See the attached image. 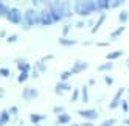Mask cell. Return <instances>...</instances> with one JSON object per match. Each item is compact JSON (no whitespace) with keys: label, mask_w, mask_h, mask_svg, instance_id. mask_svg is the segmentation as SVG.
Returning a JSON list of instances; mask_svg holds the SVG:
<instances>
[{"label":"cell","mask_w":129,"mask_h":126,"mask_svg":"<svg viewBox=\"0 0 129 126\" xmlns=\"http://www.w3.org/2000/svg\"><path fill=\"white\" fill-rule=\"evenodd\" d=\"M75 11H76V14L86 17V16H90L93 11H96V5H95V2H92V0H86V2H76Z\"/></svg>","instance_id":"cell-1"},{"label":"cell","mask_w":129,"mask_h":126,"mask_svg":"<svg viewBox=\"0 0 129 126\" xmlns=\"http://www.w3.org/2000/svg\"><path fill=\"white\" fill-rule=\"evenodd\" d=\"M22 20H23V23L26 25L25 28H30V26L39 23V13L36 11V10H33V8H30V10H26V11L22 14Z\"/></svg>","instance_id":"cell-2"},{"label":"cell","mask_w":129,"mask_h":126,"mask_svg":"<svg viewBox=\"0 0 129 126\" xmlns=\"http://www.w3.org/2000/svg\"><path fill=\"white\" fill-rule=\"evenodd\" d=\"M5 17L8 19V22H11V23L17 25V23L22 22V11L19 10V8H10Z\"/></svg>","instance_id":"cell-3"},{"label":"cell","mask_w":129,"mask_h":126,"mask_svg":"<svg viewBox=\"0 0 129 126\" xmlns=\"http://www.w3.org/2000/svg\"><path fill=\"white\" fill-rule=\"evenodd\" d=\"M78 115L82 117V118H86L87 121H93V120H96L98 117H100V114L95 109H79Z\"/></svg>","instance_id":"cell-4"},{"label":"cell","mask_w":129,"mask_h":126,"mask_svg":"<svg viewBox=\"0 0 129 126\" xmlns=\"http://www.w3.org/2000/svg\"><path fill=\"white\" fill-rule=\"evenodd\" d=\"M39 23H42V25H45V26H48V25L54 23L48 8H45V10H42V11L39 13Z\"/></svg>","instance_id":"cell-5"},{"label":"cell","mask_w":129,"mask_h":126,"mask_svg":"<svg viewBox=\"0 0 129 126\" xmlns=\"http://www.w3.org/2000/svg\"><path fill=\"white\" fill-rule=\"evenodd\" d=\"M38 97H39V92H38V89H34V87H25L22 90V98L25 101H31Z\"/></svg>","instance_id":"cell-6"},{"label":"cell","mask_w":129,"mask_h":126,"mask_svg":"<svg viewBox=\"0 0 129 126\" xmlns=\"http://www.w3.org/2000/svg\"><path fill=\"white\" fill-rule=\"evenodd\" d=\"M124 90H126L124 87H120L118 90H117V93L114 95V98H112V101H110V104H109V107H110V109H115V107H118V104L121 103V97H123Z\"/></svg>","instance_id":"cell-7"},{"label":"cell","mask_w":129,"mask_h":126,"mask_svg":"<svg viewBox=\"0 0 129 126\" xmlns=\"http://www.w3.org/2000/svg\"><path fill=\"white\" fill-rule=\"evenodd\" d=\"M89 69V62H86V61H76L75 64H73V67H72V75L73 73H81V72H84V70H87Z\"/></svg>","instance_id":"cell-8"},{"label":"cell","mask_w":129,"mask_h":126,"mask_svg":"<svg viewBox=\"0 0 129 126\" xmlns=\"http://www.w3.org/2000/svg\"><path fill=\"white\" fill-rule=\"evenodd\" d=\"M61 10H62V17H70V16H73L70 2H61Z\"/></svg>","instance_id":"cell-9"},{"label":"cell","mask_w":129,"mask_h":126,"mask_svg":"<svg viewBox=\"0 0 129 126\" xmlns=\"http://www.w3.org/2000/svg\"><path fill=\"white\" fill-rule=\"evenodd\" d=\"M17 69H19L20 72H26V73H30L31 64H30L28 61H25V59H19V61H17Z\"/></svg>","instance_id":"cell-10"},{"label":"cell","mask_w":129,"mask_h":126,"mask_svg":"<svg viewBox=\"0 0 129 126\" xmlns=\"http://www.w3.org/2000/svg\"><path fill=\"white\" fill-rule=\"evenodd\" d=\"M70 89H72V86H70L69 83H62V81H59V83L56 84V93H58V95H61L62 92L70 90Z\"/></svg>","instance_id":"cell-11"},{"label":"cell","mask_w":129,"mask_h":126,"mask_svg":"<svg viewBox=\"0 0 129 126\" xmlns=\"http://www.w3.org/2000/svg\"><path fill=\"white\" fill-rule=\"evenodd\" d=\"M10 118H11V115L8 112V109H3L0 112V126H5L8 121H10Z\"/></svg>","instance_id":"cell-12"},{"label":"cell","mask_w":129,"mask_h":126,"mask_svg":"<svg viewBox=\"0 0 129 126\" xmlns=\"http://www.w3.org/2000/svg\"><path fill=\"white\" fill-rule=\"evenodd\" d=\"M95 5H96V10H109L110 8V0H96Z\"/></svg>","instance_id":"cell-13"},{"label":"cell","mask_w":129,"mask_h":126,"mask_svg":"<svg viewBox=\"0 0 129 126\" xmlns=\"http://www.w3.org/2000/svg\"><path fill=\"white\" fill-rule=\"evenodd\" d=\"M123 55H124V51H123V50H117V51H112V53H107L106 59H107V61H114V59L121 58Z\"/></svg>","instance_id":"cell-14"},{"label":"cell","mask_w":129,"mask_h":126,"mask_svg":"<svg viewBox=\"0 0 129 126\" xmlns=\"http://www.w3.org/2000/svg\"><path fill=\"white\" fill-rule=\"evenodd\" d=\"M58 42L61 44V45H66V47H72V45H76L78 44L76 39H67V38H61Z\"/></svg>","instance_id":"cell-15"},{"label":"cell","mask_w":129,"mask_h":126,"mask_svg":"<svg viewBox=\"0 0 129 126\" xmlns=\"http://www.w3.org/2000/svg\"><path fill=\"white\" fill-rule=\"evenodd\" d=\"M106 20V14H101L100 16V19L96 20V23H95V26H93V28H92V34H95L100 28H101V25H103V22Z\"/></svg>","instance_id":"cell-16"},{"label":"cell","mask_w":129,"mask_h":126,"mask_svg":"<svg viewBox=\"0 0 129 126\" xmlns=\"http://www.w3.org/2000/svg\"><path fill=\"white\" fill-rule=\"evenodd\" d=\"M30 120H31V123L38 124L39 121L45 120V115H42V114H30Z\"/></svg>","instance_id":"cell-17"},{"label":"cell","mask_w":129,"mask_h":126,"mask_svg":"<svg viewBox=\"0 0 129 126\" xmlns=\"http://www.w3.org/2000/svg\"><path fill=\"white\" fill-rule=\"evenodd\" d=\"M70 120H72V117H70L69 114H66V112L58 115V123H59V124H66V123H69Z\"/></svg>","instance_id":"cell-18"},{"label":"cell","mask_w":129,"mask_h":126,"mask_svg":"<svg viewBox=\"0 0 129 126\" xmlns=\"http://www.w3.org/2000/svg\"><path fill=\"white\" fill-rule=\"evenodd\" d=\"M124 30H126V26H124V25H121V26H118L117 30H114L112 33H110V39L114 41L115 38H118L120 34H123V33H124Z\"/></svg>","instance_id":"cell-19"},{"label":"cell","mask_w":129,"mask_h":126,"mask_svg":"<svg viewBox=\"0 0 129 126\" xmlns=\"http://www.w3.org/2000/svg\"><path fill=\"white\" fill-rule=\"evenodd\" d=\"M112 69H114V64L110 61H107V62H104V64L98 66V72H107V70H112Z\"/></svg>","instance_id":"cell-20"},{"label":"cell","mask_w":129,"mask_h":126,"mask_svg":"<svg viewBox=\"0 0 129 126\" xmlns=\"http://www.w3.org/2000/svg\"><path fill=\"white\" fill-rule=\"evenodd\" d=\"M34 70L38 72V73H41V72H45V70H47V67H45V64H44L42 61H38V62L34 64Z\"/></svg>","instance_id":"cell-21"},{"label":"cell","mask_w":129,"mask_h":126,"mask_svg":"<svg viewBox=\"0 0 129 126\" xmlns=\"http://www.w3.org/2000/svg\"><path fill=\"white\" fill-rule=\"evenodd\" d=\"M81 93H82V103H87V101H89V90H87V86H82V87H81Z\"/></svg>","instance_id":"cell-22"},{"label":"cell","mask_w":129,"mask_h":126,"mask_svg":"<svg viewBox=\"0 0 129 126\" xmlns=\"http://www.w3.org/2000/svg\"><path fill=\"white\" fill-rule=\"evenodd\" d=\"M127 19H129V11H121V13H120L118 20L121 22V23H126V22H127Z\"/></svg>","instance_id":"cell-23"},{"label":"cell","mask_w":129,"mask_h":126,"mask_svg":"<svg viewBox=\"0 0 129 126\" xmlns=\"http://www.w3.org/2000/svg\"><path fill=\"white\" fill-rule=\"evenodd\" d=\"M30 78V73H26V72H20V75H19V78H17V83H25L26 79Z\"/></svg>","instance_id":"cell-24"},{"label":"cell","mask_w":129,"mask_h":126,"mask_svg":"<svg viewBox=\"0 0 129 126\" xmlns=\"http://www.w3.org/2000/svg\"><path fill=\"white\" fill-rule=\"evenodd\" d=\"M124 3H126V0H112V2H110V8H118Z\"/></svg>","instance_id":"cell-25"},{"label":"cell","mask_w":129,"mask_h":126,"mask_svg":"<svg viewBox=\"0 0 129 126\" xmlns=\"http://www.w3.org/2000/svg\"><path fill=\"white\" fill-rule=\"evenodd\" d=\"M72 76V72L70 70H67V72H62V73H61V81H62V83H67V79Z\"/></svg>","instance_id":"cell-26"},{"label":"cell","mask_w":129,"mask_h":126,"mask_svg":"<svg viewBox=\"0 0 129 126\" xmlns=\"http://www.w3.org/2000/svg\"><path fill=\"white\" fill-rule=\"evenodd\" d=\"M115 123H117V120H115V118H107V120H104L103 123H101L100 126H114Z\"/></svg>","instance_id":"cell-27"},{"label":"cell","mask_w":129,"mask_h":126,"mask_svg":"<svg viewBox=\"0 0 129 126\" xmlns=\"http://www.w3.org/2000/svg\"><path fill=\"white\" fill-rule=\"evenodd\" d=\"M8 10H10V8H8V6L3 3V2H0V16H6Z\"/></svg>","instance_id":"cell-28"},{"label":"cell","mask_w":129,"mask_h":126,"mask_svg":"<svg viewBox=\"0 0 129 126\" xmlns=\"http://www.w3.org/2000/svg\"><path fill=\"white\" fill-rule=\"evenodd\" d=\"M78 97H79V89H75V90H73V93H72V103L78 101Z\"/></svg>","instance_id":"cell-29"},{"label":"cell","mask_w":129,"mask_h":126,"mask_svg":"<svg viewBox=\"0 0 129 126\" xmlns=\"http://www.w3.org/2000/svg\"><path fill=\"white\" fill-rule=\"evenodd\" d=\"M0 76H3V78H8L10 76V69H0Z\"/></svg>","instance_id":"cell-30"},{"label":"cell","mask_w":129,"mask_h":126,"mask_svg":"<svg viewBox=\"0 0 129 126\" xmlns=\"http://www.w3.org/2000/svg\"><path fill=\"white\" fill-rule=\"evenodd\" d=\"M53 112L59 115V114H64V112H66V109H64L62 106H56V107H53Z\"/></svg>","instance_id":"cell-31"},{"label":"cell","mask_w":129,"mask_h":126,"mask_svg":"<svg viewBox=\"0 0 129 126\" xmlns=\"http://www.w3.org/2000/svg\"><path fill=\"white\" fill-rule=\"evenodd\" d=\"M8 112H10V115H17L19 109H17V106H11L10 109H8Z\"/></svg>","instance_id":"cell-32"},{"label":"cell","mask_w":129,"mask_h":126,"mask_svg":"<svg viewBox=\"0 0 129 126\" xmlns=\"http://www.w3.org/2000/svg\"><path fill=\"white\" fill-rule=\"evenodd\" d=\"M8 42H16L17 41V34H11V36H8Z\"/></svg>","instance_id":"cell-33"},{"label":"cell","mask_w":129,"mask_h":126,"mask_svg":"<svg viewBox=\"0 0 129 126\" xmlns=\"http://www.w3.org/2000/svg\"><path fill=\"white\" fill-rule=\"evenodd\" d=\"M121 107H123V111H124V112H127V109H129V104H127V101L121 100Z\"/></svg>","instance_id":"cell-34"},{"label":"cell","mask_w":129,"mask_h":126,"mask_svg":"<svg viewBox=\"0 0 129 126\" xmlns=\"http://www.w3.org/2000/svg\"><path fill=\"white\" fill-rule=\"evenodd\" d=\"M104 81H106L107 86H112V83H114V79L110 78V76H104Z\"/></svg>","instance_id":"cell-35"},{"label":"cell","mask_w":129,"mask_h":126,"mask_svg":"<svg viewBox=\"0 0 129 126\" xmlns=\"http://www.w3.org/2000/svg\"><path fill=\"white\" fill-rule=\"evenodd\" d=\"M69 30H70V26H69V25L64 26V30H62V38H66V34L69 33Z\"/></svg>","instance_id":"cell-36"},{"label":"cell","mask_w":129,"mask_h":126,"mask_svg":"<svg viewBox=\"0 0 129 126\" xmlns=\"http://www.w3.org/2000/svg\"><path fill=\"white\" fill-rule=\"evenodd\" d=\"M98 47H109V42H98Z\"/></svg>","instance_id":"cell-37"},{"label":"cell","mask_w":129,"mask_h":126,"mask_svg":"<svg viewBox=\"0 0 129 126\" xmlns=\"http://www.w3.org/2000/svg\"><path fill=\"white\" fill-rule=\"evenodd\" d=\"M48 59H53V55H47V56H44V58H42V62L48 61Z\"/></svg>","instance_id":"cell-38"},{"label":"cell","mask_w":129,"mask_h":126,"mask_svg":"<svg viewBox=\"0 0 129 126\" xmlns=\"http://www.w3.org/2000/svg\"><path fill=\"white\" fill-rule=\"evenodd\" d=\"M82 26H84V23H82V22H78L76 23V28H82Z\"/></svg>","instance_id":"cell-39"},{"label":"cell","mask_w":129,"mask_h":126,"mask_svg":"<svg viewBox=\"0 0 129 126\" xmlns=\"http://www.w3.org/2000/svg\"><path fill=\"white\" fill-rule=\"evenodd\" d=\"M81 126H93V124H92V121H86L84 124H81Z\"/></svg>","instance_id":"cell-40"},{"label":"cell","mask_w":129,"mask_h":126,"mask_svg":"<svg viewBox=\"0 0 129 126\" xmlns=\"http://www.w3.org/2000/svg\"><path fill=\"white\" fill-rule=\"evenodd\" d=\"M33 78H39V73H38V72H36V70L33 72Z\"/></svg>","instance_id":"cell-41"},{"label":"cell","mask_w":129,"mask_h":126,"mask_svg":"<svg viewBox=\"0 0 129 126\" xmlns=\"http://www.w3.org/2000/svg\"><path fill=\"white\" fill-rule=\"evenodd\" d=\"M89 84H90V86H93V84H95V79H93V78L89 79Z\"/></svg>","instance_id":"cell-42"},{"label":"cell","mask_w":129,"mask_h":126,"mask_svg":"<svg viewBox=\"0 0 129 126\" xmlns=\"http://www.w3.org/2000/svg\"><path fill=\"white\" fill-rule=\"evenodd\" d=\"M42 0H33V5H38V3H41Z\"/></svg>","instance_id":"cell-43"},{"label":"cell","mask_w":129,"mask_h":126,"mask_svg":"<svg viewBox=\"0 0 129 126\" xmlns=\"http://www.w3.org/2000/svg\"><path fill=\"white\" fill-rule=\"evenodd\" d=\"M124 126H129V118H126V120H124Z\"/></svg>","instance_id":"cell-44"},{"label":"cell","mask_w":129,"mask_h":126,"mask_svg":"<svg viewBox=\"0 0 129 126\" xmlns=\"http://www.w3.org/2000/svg\"><path fill=\"white\" fill-rule=\"evenodd\" d=\"M72 126H81V124H76V123H75V124H72Z\"/></svg>","instance_id":"cell-45"},{"label":"cell","mask_w":129,"mask_h":126,"mask_svg":"<svg viewBox=\"0 0 129 126\" xmlns=\"http://www.w3.org/2000/svg\"><path fill=\"white\" fill-rule=\"evenodd\" d=\"M127 69H129V61H127Z\"/></svg>","instance_id":"cell-46"},{"label":"cell","mask_w":129,"mask_h":126,"mask_svg":"<svg viewBox=\"0 0 129 126\" xmlns=\"http://www.w3.org/2000/svg\"><path fill=\"white\" fill-rule=\"evenodd\" d=\"M92 2H95V0H92Z\"/></svg>","instance_id":"cell-47"},{"label":"cell","mask_w":129,"mask_h":126,"mask_svg":"<svg viewBox=\"0 0 129 126\" xmlns=\"http://www.w3.org/2000/svg\"><path fill=\"white\" fill-rule=\"evenodd\" d=\"M127 92H129V89H127Z\"/></svg>","instance_id":"cell-48"},{"label":"cell","mask_w":129,"mask_h":126,"mask_svg":"<svg viewBox=\"0 0 129 126\" xmlns=\"http://www.w3.org/2000/svg\"><path fill=\"white\" fill-rule=\"evenodd\" d=\"M110 2H112V0H110Z\"/></svg>","instance_id":"cell-49"}]
</instances>
